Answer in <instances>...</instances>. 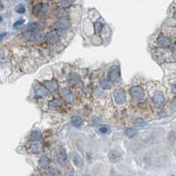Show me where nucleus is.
<instances>
[{
	"mask_svg": "<svg viewBox=\"0 0 176 176\" xmlns=\"http://www.w3.org/2000/svg\"><path fill=\"white\" fill-rule=\"evenodd\" d=\"M151 100H152L154 105H156L158 107H162L166 102V96L164 95L163 92H161L160 90L151 93Z\"/></svg>",
	"mask_w": 176,
	"mask_h": 176,
	"instance_id": "nucleus-1",
	"label": "nucleus"
},
{
	"mask_svg": "<svg viewBox=\"0 0 176 176\" xmlns=\"http://www.w3.org/2000/svg\"><path fill=\"white\" fill-rule=\"evenodd\" d=\"M130 96L132 100H134L135 101H140L144 99V92L139 86H133L130 88L129 90Z\"/></svg>",
	"mask_w": 176,
	"mask_h": 176,
	"instance_id": "nucleus-2",
	"label": "nucleus"
},
{
	"mask_svg": "<svg viewBox=\"0 0 176 176\" xmlns=\"http://www.w3.org/2000/svg\"><path fill=\"white\" fill-rule=\"evenodd\" d=\"M107 78L111 82H116L120 80V69L118 66L114 65L108 71L107 73Z\"/></svg>",
	"mask_w": 176,
	"mask_h": 176,
	"instance_id": "nucleus-3",
	"label": "nucleus"
},
{
	"mask_svg": "<svg viewBox=\"0 0 176 176\" xmlns=\"http://www.w3.org/2000/svg\"><path fill=\"white\" fill-rule=\"evenodd\" d=\"M113 96H114L115 101L118 105H122L126 101V95L122 88H117V89H116L113 94Z\"/></svg>",
	"mask_w": 176,
	"mask_h": 176,
	"instance_id": "nucleus-4",
	"label": "nucleus"
},
{
	"mask_svg": "<svg viewBox=\"0 0 176 176\" xmlns=\"http://www.w3.org/2000/svg\"><path fill=\"white\" fill-rule=\"evenodd\" d=\"M156 42H157V44H158L160 47L165 48V49H168V48H170L171 45H172V41H171V39L168 38V37H166V36H164V35H160V36L157 38Z\"/></svg>",
	"mask_w": 176,
	"mask_h": 176,
	"instance_id": "nucleus-5",
	"label": "nucleus"
},
{
	"mask_svg": "<svg viewBox=\"0 0 176 176\" xmlns=\"http://www.w3.org/2000/svg\"><path fill=\"white\" fill-rule=\"evenodd\" d=\"M108 158H109V160L111 161V162L116 163V162H118L121 160L122 156H121V153H119L118 151H111L109 152V154H108Z\"/></svg>",
	"mask_w": 176,
	"mask_h": 176,
	"instance_id": "nucleus-6",
	"label": "nucleus"
},
{
	"mask_svg": "<svg viewBox=\"0 0 176 176\" xmlns=\"http://www.w3.org/2000/svg\"><path fill=\"white\" fill-rule=\"evenodd\" d=\"M47 6H45L44 4H38L34 7V14H43L47 12Z\"/></svg>",
	"mask_w": 176,
	"mask_h": 176,
	"instance_id": "nucleus-7",
	"label": "nucleus"
},
{
	"mask_svg": "<svg viewBox=\"0 0 176 176\" xmlns=\"http://www.w3.org/2000/svg\"><path fill=\"white\" fill-rule=\"evenodd\" d=\"M56 26L59 28V29H62V30H66L70 28V22L67 20V19H60L58 20L56 23Z\"/></svg>",
	"mask_w": 176,
	"mask_h": 176,
	"instance_id": "nucleus-8",
	"label": "nucleus"
},
{
	"mask_svg": "<svg viewBox=\"0 0 176 176\" xmlns=\"http://www.w3.org/2000/svg\"><path fill=\"white\" fill-rule=\"evenodd\" d=\"M30 150L34 152V153H39L41 151H42L43 147L41 145V144L40 142H33L30 145Z\"/></svg>",
	"mask_w": 176,
	"mask_h": 176,
	"instance_id": "nucleus-9",
	"label": "nucleus"
},
{
	"mask_svg": "<svg viewBox=\"0 0 176 176\" xmlns=\"http://www.w3.org/2000/svg\"><path fill=\"white\" fill-rule=\"evenodd\" d=\"M44 85H45V86L47 87V89L50 92H55L56 90H57V83L51 80V81H45L44 82Z\"/></svg>",
	"mask_w": 176,
	"mask_h": 176,
	"instance_id": "nucleus-10",
	"label": "nucleus"
},
{
	"mask_svg": "<svg viewBox=\"0 0 176 176\" xmlns=\"http://www.w3.org/2000/svg\"><path fill=\"white\" fill-rule=\"evenodd\" d=\"M72 160H73V163L75 164V166H78V167H81L82 166H83V160H82V158L80 157V155L78 153H77V152H74L73 153V156H72Z\"/></svg>",
	"mask_w": 176,
	"mask_h": 176,
	"instance_id": "nucleus-11",
	"label": "nucleus"
},
{
	"mask_svg": "<svg viewBox=\"0 0 176 176\" xmlns=\"http://www.w3.org/2000/svg\"><path fill=\"white\" fill-rule=\"evenodd\" d=\"M48 94V91L46 89H44L43 87L39 86L37 87V89L35 90V95L37 97H43V96H46Z\"/></svg>",
	"mask_w": 176,
	"mask_h": 176,
	"instance_id": "nucleus-12",
	"label": "nucleus"
},
{
	"mask_svg": "<svg viewBox=\"0 0 176 176\" xmlns=\"http://www.w3.org/2000/svg\"><path fill=\"white\" fill-rule=\"evenodd\" d=\"M30 138L33 140V142H39L41 139V135L38 131H33L30 135Z\"/></svg>",
	"mask_w": 176,
	"mask_h": 176,
	"instance_id": "nucleus-13",
	"label": "nucleus"
},
{
	"mask_svg": "<svg viewBox=\"0 0 176 176\" xmlns=\"http://www.w3.org/2000/svg\"><path fill=\"white\" fill-rule=\"evenodd\" d=\"M72 123L75 127H79V126L82 125L83 121H82V119H81L79 116H72Z\"/></svg>",
	"mask_w": 176,
	"mask_h": 176,
	"instance_id": "nucleus-14",
	"label": "nucleus"
},
{
	"mask_svg": "<svg viewBox=\"0 0 176 176\" xmlns=\"http://www.w3.org/2000/svg\"><path fill=\"white\" fill-rule=\"evenodd\" d=\"M63 97L67 100H69V101H72L73 100V94H72V93L70 91V90H68V89H64L63 91Z\"/></svg>",
	"mask_w": 176,
	"mask_h": 176,
	"instance_id": "nucleus-15",
	"label": "nucleus"
},
{
	"mask_svg": "<svg viewBox=\"0 0 176 176\" xmlns=\"http://www.w3.org/2000/svg\"><path fill=\"white\" fill-rule=\"evenodd\" d=\"M60 106H61V101L58 100H51V101L50 102V104H49V107H50V109H53V110L58 108Z\"/></svg>",
	"mask_w": 176,
	"mask_h": 176,
	"instance_id": "nucleus-16",
	"label": "nucleus"
},
{
	"mask_svg": "<svg viewBox=\"0 0 176 176\" xmlns=\"http://www.w3.org/2000/svg\"><path fill=\"white\" fill-rule=\"evenodd\" d=\"M79 81H80V78L76 74H72L69 78V83L71 85H77Z\"/></svg>",
	"mask_w": 176,
	"mask_h": 176,
	"instance_id": "nucleus-17",
	"label": "nucleus"
},
{
	"mask_svg": "<svg viewBox=\"0 0 176 176\" xmlns=\"http://www.w3.org/2000/svg\"><path fill=\"white\" fill-rule=\"evenodd\" d=\"M100 85L104 88V89H107V88L110 87V85H111V81H110L107 78H104L100 80Z\"/></svg>",
	"mask_w": 176,
	"mask_h": 176,
	"instance_id": "nucleus-18",
	"label": "nucleus"
},
{
	"mask_svg": "<svg viewBox=\"0 0 176 176\" xmlns=\"http://www.w3.org/2000/svg\"><path fill=\"white\" fill-rule=\"evenodd\" d=\"M137 133H138V131L136 130V129H126L125 130V135H126V137H128V138H133L134 136H136L137 135Z\"/></svg>",
	"mask_w": 176,
	"mask_h": 176,
	"instance_id": "nucleus-19",
	"label": "nucleus"
},
{
	"mask_svg": "<svg viewBox=\"0 0 176 176\" xmlns=\"http://www.w3.org/2000/svg\"><path fill=\"white\" fill-rule=\"evenodd\" d=\"M66 152H65V150L64 149H61L60 150V153H59V156H58V159L60 160L61 162H64L66 160Z\"/></svg>",
	"mask_w": 176,
	"mask_h": 176,
	"instance_id": "nucleus-20",
	"label": "nucleus"
},
{
	"mask_svg": "<svg viewBox=\"0 0 176 176\" xmlns=\"http://www.w3.org/2000/svg\"><path fill=\"white\" fill-rule=\"evenodd\" d=\"M50 164V160L48 158H45V157H43L42 159L40 160V165L42 166V167H45L47 166L48 165Z\"/></svg>",
	"mask_w": 176,
	"mask_h": 176,
	"instance_id": "nucleus-21",
	"label": "nucleus"
},
{
	"mask_svg": "<svg viewBox=\"0 0 176 176\" xmlns=\"http://www.w3.org/2000/svg\"><path fill=\"white\" fill-rule=\"evenodd\" d=\"M94 28H95V32L96 34H99L101 32L102 28H103V25L100 23V22H96V23L94 24Z\"/></svg>",
	"mask_w": 176,
	"mask_h": 176,
	"instance_id": "nucleus-22",
	"label": "nucleus"
},
{
	"mask_svg": "<svg viewBox=\"0 0 176 176\" xmlns=\"http://www.w3.org/2000/svg\"><path fill=\"white\" fill-rule=\"evenodd\" d=\"M56 39H57V36H56V34L55 33H50V34H49V36H48V40H49V41L51 42V43L56 42Z\"/></svg>",
	"mask_w": 176,
	"mask_h": 176,
	"instance_id": "nucleus-23",
	"label": "nucleus"
},
{
	"mask_svg": "<svg viewBox=\"0 0 176 176\" xmlns=\"http://www.w3.org/2000/svg\"><path fill=\"white\" fill-rule=\"evenodd\" d=\"M25 11H26V8L23 5H19L16 7V12L19 13H23V12H25Z\"/></svg>",
	"mask_w": 176,
	"mask_h": 176,
	"instance_id": "nucleus-24",
	"label": "nucleus"
},
{
	"mask_svg": "<svg viewBox=\"0 0 176 176\" xmlns=\"http://www.w3.org/2000/svg\"><path fill=\"white\" fill-rule=\"evenodd\" d=\"M36 27H37V24L36 23H29L28 24V31H30V32H34V31H35V29H36Z\"/></svg>",
	"mask_w": 176,
	"mask_h": 176,
	"instance_id": "nucleus-25",
	"label": "nucleus"
},
{
	"mask_svg": "<svg viewBox=\"0 0 176 176\" xmlns=\"http://www.w3.org/2000/svg\"><path fill=\"white\" fill-rule=\"evenodd\" d=\"M42 176H58V173L55 170L53 171H50L49 173H44Z\"/></svg>",
	"mask_w": 176,
	"mask_h": 176,
	"instance_id": "nucleus-26",
	"label": "nucleus"
},
{
	"mask_svg": "<svg viewBox=\"0 0 176 176\" xmlns=\"http://www.w3.org/2000/svg\"><path fill=\"white\" fill-rule=\"evenodd\" d=\"M100 131L101 132L102 134H107L109 132V129L108 127H106V126H102L100 128Z\"/></svg>",
	"mask_w": 176,
	"mask_h": 176,
	"instance_id": "nucleus-27",
	"label": "nucleus"
},
{
	"mask_svg": "<svg viewBox=\"0 0 176 176\" xmlns=\"http://www.w3.org/2000/svg\"><path fill=\"white\" fill-rule=\"evenodd\" d=\"M23 23H24V19H19V20L16 21L15 23L13 24V28H19V26H21Z\"/></svg>",
	"mask_w": 176,
	"mask_h": 176,
	"instance_id": "nucleus-28",
	"label": "nucleus"
},
{
	"mask_svg": "<svg viewBox=\"0 0 176 176\" xmlns=\"http://www.w3.org/2000/svg\"><path fill=\"white\" fill-rule=\"evenodd\" d=\"M43 38H44V34H41V33L37 34L36 36H35V39H36V40H41V39H43Z\"/></svg>",
	"mask_w": 176,
	"mask_h": 176,
	"instance_id": "nucleus-29",
	"label": "nucleus"
},
{
	"mask_svg": "<svg viewBox=\"0 0 176 176\" xmlns=\"http://www.w3.org/2000/svg\"><path fill=\"white\" fill-rule=\"evenodd\" d=\"M65 176H74V175H73L72 173H71V172H67V173H65Z\"/></svg>",
	"mask_w": 176,
	"mask_h": 176,
	"instance_id": "nucleus-30",
	"label": "nucleus"
},
{
	"mask_svg": "<svg viewBox=\"0 0 176 176\" xmlns=\"http://www.w3.org/2000/svg\"><path fill=\"white\" fill-rule=\"evenodd\" d=\"M5 35H6V34H0V40H1Z\"/></svg>",
	"mask_w": 176,
	"mask_h": 176,
	"instance_id": "nucleus-31",
	"label": "nucleus"
},
{
	"mask_svg": "<svg viewBox=\"0 0 176 176\" xmlns=\"http://www.w3.org/2000/svg\"><path fill=\"white\" fill-rule=\"evenodd\" d=\"M82 176H92V175H90L89 173H85V174H83Z\"/></svg>",
	"mask_w": 176,
	"mask_h": 176,
	"instance_id": "nucleus-32",
	"label": "nucleus"
},
{
	"mask_svg": "<svg viewBox=\"0 0 176 176\" xmlns=\"http://www.w3.org/2000/svg\"><path fill=\"white\" fill-rule=\"evenodd\" d=\"M2 7H3V6L1 5V3H0V9H2Z\"/></svg>",
	"mask_w": 176,
	"mask_h": 176,
	"instance_id": "nucleus-33",
	"label": "nucleus"
},
{
	"mask_svg": "<svg viewBox=\"0 0 176 176\" xmlns=\"http://www.w3.org/2000/svg\"><path fill=\"white\" fill-rule=\"evenodd\" d=\"M172 176H174V175H172Z\"/></svg>",
	"mask_w": 176,
	"mask_h": 176,
	"instance_id": "nucleus-34",
	"label": "nucleus"
}]
</instances>
